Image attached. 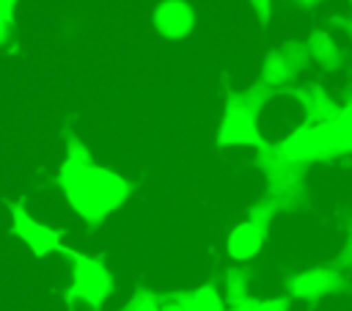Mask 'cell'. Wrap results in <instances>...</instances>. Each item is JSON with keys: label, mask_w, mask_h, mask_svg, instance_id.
<instances>
[{"label": "cell", "mask_w": 352, "mask_h": 311, "mask_svg": "<svg viewBox=\"0 0 352 311\" xmlns=\"http://www.w3.org/2000/svg\"><path fill=\"white\" fill-rule=\"evenodd\" d=\"M58 184L69 206L91 226H102L116 209H121L132 193V184L102 165H94L91 151L80 138L66 140V160L58 168Z\"/></svg>", "instance_id": "cell-1"}, {"label": "cell", "mask_w": 352, "mask_h": 311, "mask_svg": "<svg viewBox=\"0 0 352 311\" xmlns=\"http://www.w3.org/2000/svg\"><path fill=\"white\" fill-rule=\"evenodd\" d=\"M272 96H275V91L267 88L261 80L248 85L245 91H228L226 94V110H223V118L217 127V146L261 149L267 140L258 132V116Z\"/></svg>", "instance_id": "cell-2"}, {"label": "cell", "mask_w": 352, "mask_h": 311, "mask_svg": "<svg viewBox=\"0 0 352 311\" xmlns=\"http://www.w3.org/2000/svg\"><path fill=\"white\" fill-rule=\"evenodd\" d=\"M275 146L286 160H292L297 165L336 160L341 154H349V146H346V138H344V129L338 127V121L300 124Z\"/></svg>", "instance_id": "cell-3"}, {"label": "cell", "mask_w": 352, "mask_h": 311, "mask_svg": "<svg viewBox=\"0 0 352 311\" xmlns=\"http://www.w3.org/2000/svg\"><path fill=\"white\" fill-rule=\"evenodd\" d=\"M58 253L69 256L72 261V283L66 289V303L72 311H77V303H85L91 308H102L107 303V297L113 294V272L107 270V264L96 256H85L74 248H60Z\"/></svg>", "instance_id": "cell-4"}, {"label": "cell", "mask_w": 352, "mask_h": 311, "mask_svg": "<svg viewBox=\"0 0 352 311\" xmlns=\"http://www.w3.org/2000/svg\"><path fill=\"white\" fill-rule=\"evenodd\" d=\"M256 165L267 176V193L264 198L275 206V212L294 209L302 198V179H305V165H297L286 160L275 143H264L256 154Z\"/></svg>", "instance_id": "cell-5"}, {"label": "cell", "mask_w": 352, "mask_h": 311, "mask_svg": "<svg viewBox=\"0 0 352 311\" xmlns=\"http://www.w3.org/2000/svg\"><path fill=\"white\" fill-rule=\"evenodd\" d=\"M8 209H11V228H14V234L33 250V256L44 259V256L58 253L63 248V231L60 228L44 226L30 212H25L19 204H8Z\"/></svg>", "instance_id": "cell-6"}, {"label": "cell", "mask_w": 352, "mask_h": 311, "mask_svg": "<svg viewBox=\"0 0 352 311\" xmlns=\"http://www.w3.org/2000/svg\"><path fill=\"white\" fill-rule=\"evenodd\" d=\"M344 272L338 267H311L286 281V289L292 297L300 300H322L327 294H336L344 289Z\"/></svg>", "instance_id": "cell-7"}, {"label": "cell", "mask_w": 352, "mask_h": 311, "mask_svg": "<svg viewBox=\"0 0 352 311\" xmlns=\"http://www.w3.org/2000/svg\"><path fill=\"white\" fill-rule=\"evenodd\" d=\"M195 28V8L187 0H162L154 8V30L168 41H182Z\"/></svg>", "instance_id": "cell-8"}, {"label": "cell", "mask_w": 352, "mask_h": 311, "mask_svg": "<svg viewBox=\"0 0 352 311\" xmlns=\"http://www.w3.org/2000/svg\"><path fill=\"white\" fill-rule=\"evenodd\" d=\"M289 96H294L302 110H305V124H319V121H338L341 105L333 102V96H327V91L319 83H305L300 88H286Z\"/></svg>", "instance_id": "cell-9"}, {"label": "cell", "mask_w": 352, "mask_h": 311, "mask_svg": "<svg viewBox=\"0 0 352 311\" xmlns=\"http://www.w3.org/2000/svg\"><path fill=\"white\" fill-rule=\"evenodd\" d=\"M264 237H267L264 228H258L250 220H242V223H236L231 228V234L226 239V250H228V256L234 261H250V259L258 256V250L264 245Z\"/></svg>", "instance_id": "cell-10"}, {"label": "cell", "mask_w": 352, "mask_h": 311, "mask_svg": "<svg viewBox=\"0 0 352 311\" xmlns=\"http://www.w3.org/2000/svg\"><path fill=\"white\" fill-rule=\"evenodd\" d=\"M305 47H308L311 61L319 63L322 69L336 72V69L344 66V52H341V47L336 44V39L327 30H311L308 39H305Z\"/></svg>", "instance_id": "cell-11"}, {"label": "cell", "mask_w": 352, "mask_h": 311, "mask_svg": "<svg viewBox=\"0 0 352 311\" xmlns=\"http://www.w3.org/2000/svg\"><path fill=\"white\" fill-rule=\"evenodd\" d=\"M258 74H261L258 80H261L267 88H272V91H278V88H289V83L294 80V74H292V69L286 66V61H283V55H280L278 47H272V50L264 52Z\"/></svg>", "instance_id": "cell-12"}, {"label": "cell", "mask_w": 352, "mask_h": 311, "mask_svg": "<svg viewBox=\"0 0 352 311\" xmlns=\"http://www.w3.org/2000/svg\"><path fill=\"white\" fill-rule=\"evenodd\" d=\"M179 300H182L184 311H226V303L214 283H204L190 292H179Z\"/></svg>", "instance_id": "cell-13"}, {"label": "cell", "mask_w": 352, "mask_h": 311, "mask_svg": "<svg viewBox=\"0 0 352 311\" xmlns=\"http://www.w3.org/2000/svg\"><path fill=\"white\" fill-rule=\"evenodd\" d=\"M220 297H223L226 305H236V303L248 300L250 297V275H248V270L228 267L223 272V292H220Z\"/></svg>", "instance_id": "cell-14"}, {"label": "cell", "mask_w": 352, "mask_h": 311, "mask_svg": "<svg viewBox=\"0 0 352 311\" xmlns=\"http://www.w3.org/2000/svg\"><path fill=\"white\" fill-rule=\"evenodd\" d=\"M278 50H280V55H283V61H286V66L292 69L294 77L311 66V55H308V47H305L302 39H286Z\"/></svg>", "instance_id": "cell-15"}, {"label": "cell", "mask_w": 352, "mask_h": 311, "mask_svg": "<svg viewBox=\"0 0 352 311\" xmlns=\"http://www.w3.org/2000/svg\"><path fill=\"white\" fill-rule=\"evenodd\" d=\"M121 311H160V294L151 292V289L138 286L132 292V297L121 305Z\"/></svg>", "instance_id": "cell-16"}, {"label": "cell", "mask_w": 352, "mask_h": 311, "mask_svg": "<svg viewBox=\"0 0 352 311\" xmlns=\"http://www.w3.org/2000/svg\"><path fill=\"white\" fill-rule=\"evenodd\" d=\"M278 212H275V206L267 201V198H258L253 206H250V212H248V220L250 223H256L258 228H264L267 231V226L272 223V217H275Z\"/></svg>", "instance_id": "cell-17"}, {"label": "cell", "mask_w": 352, "mask_h": 311, "mask_svg": "<svg viewBox=\"0 0 352 311\" xmlns=\"http://www.w3.org/2000/svg\"><path fill=\"white\" fill-rule=\"evenodd\" d=\"M16 3H19V0H0V44H6V41L11 39Z\"/></svg>", "instance_id": "cell-18"}, {"label": "cell", "mask_w": 352, "mask_h": 311, "mask_svg": "<svg viewBox=\"0 0 352 311\" xmlns=\"http://www.w3.org/2000/svg\"><path fill=\"white\" fill-rule=\"evenodd\" d=\"M248 3H250L253 14L258 17V22L267 28L270 25V17H272V0H248Z\"/></svg>", "instance_id": "cell-19"}, {"label": "cell", "mask_w": 352, "mask_h": 311, "mask_svg": "<svg viewBox=\"0 0 352 311\" xmlns=\"http://www.w3.org/2000/svg\"><path fill=\"white\" fill-rule=\"evenodd\" d=\"M256 311H289V297H270V300H258Z\"/></svg>", "instance_id": "cell-20"}, {"label": "cell", "mask_w": 352, "mask_h": 311, "mask_svg": "<svg viewBox=\"0 0 352 311\" xmlns=\"http://www.w3.org/2000/svg\"><path fill=\"white\" fill-rule=\"evenodd\" d=\"M330 25H333V28H338V30H344V36H346V39H349V44H352V14H346V17L333 14V17H330Z\"/></svg>", "instance_id": "cell-21"}, {"label": "cell", "mask_w": 352, "mask_h": 311, "mask_svg": "<svg viewBox=\"0 0 352 311\" xmlns=\"http://www.w3.org/2000/svg\"><path fill=\"white\" fill-rule=\"evenodd\" d=\"M160 311H184L182 308V300H179V292L160 294Z\"/></svg>", "instance_id": "cell-22"}, {"label": "cell", "mask_w": 352, "mask_h": 311, "mask_svg": "<svg viewBox=\"0 0 352 311\" xmlns=\"http://www.w3.org/2000/svg\"><path fill=\"white\" fill-rule=\"evenodd\" d=\"M256 308H258V300L256 297H248V300H242L236 305H228L226 311H256Z\"/></svg>", "instance_id": "cell-23"}, {"label": "cell", "mask_w": 352, "mask_h": 311, "mask_svg": "<svg viewBox=\"0 0 352 311\" xmlns=\"http://www.w3.org/2000/svg\"><path fill=\"white\" fill-rule=\"evenodd\" d=\"M297 8H305V11H314V8H319L322 3H327V0H292Z\"/></svg>", "instance_id": "cell-24"}]
</instances>
